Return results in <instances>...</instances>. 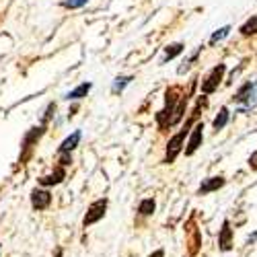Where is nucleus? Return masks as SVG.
Returning <instances> with one entry per match:
<instances>
[{
	"label": "nucleus",
	"instance_id": "7",
	"mask_svg": "<svg viewBox=\"0 0 257 257\" xmlns=\"http://www.w3.org/2000/svg\"><path fill=\"white\" fill-rule=\"evenodd\" d=\"M218 245H220L222 251L232 249V228H230L228 220L222 222V228H220V234H218Z\"/></svg>",
	"mask_w": 257,
	"mask_h": 257
},
{
	"label": "nucleus",
	"instance_id": "1",
	"mask_svg": "<svg viewBox=\"0 0 257 257\" xmlns=\"http://www.w3.org/2000/svg\"><path fill=\"white\" fill-rule=\"evenodd\" d=\"M234 101L237 103H243L241 111H249L257 105V80L255 82H245L243 87L237 91L234 95Z\"/></svg>",
	"mask_w": 257,
	"mask_h": 257
},
{
	"label": "nucleus",
	"instance_id": "11",
	"mask_svg": "<svg viewBox=\"0 0 257 257\" xmlns=\"http://www.w3.org/2000/svg\"><path fill=\"white\" fill-rule=\"evenodd\" d=\"M91 87H93V84L91 82H82V84H78V87L76 89H72L70 93H66V99L70 101H74V99H82V97H87V93L91 91Z\"/></svg>",
	"mask_w": 257,
	"mask_h": 257
},
{
	"label": "nucleus",
	"instance_id": "15",
	"mask_svg": "<svg viewBox=\"0 0 257 257\" xmlns=\"http://www.w3.org/2000/svg\"><path fill=\"white\" fill-rule=\"evenodd\" d=\"M183 52V44H173V46H169L167 50H165V56H163V62H167V60H173L175 56H179Z\"/></svg>",
	"mask_w": 257,
	"mask_h": 257
},
{
	"label": "nucleus",
	"instance_id": "20",
	"mask_svg": "<svg viewBox=\"0 0 257 257\" xmlns=\"http://www.w3.org/2000/svg\"><path fill=\"white\" fill-rule=\"evenodd\" d=\"M249 167L257 171V151H255V153H253V155L249 157Z\"/></svg>",
	"mask_w": 257,
	"mask_h": 257
},
{
	"label": "nucleus",
	"instance_id": "8",
	"mask_svg": "<svg viewBox=\"0 0 257 257\" xmlns=\"http://www.w3.org/2000/svg\"><path fill=\"white\" fill-rule=\"evenodd\" d=\"M224 183H226V181H224V177H210V179H206V181L200 185V196L210 194V191H216V189H220Z\"/></svg>",
	"mask_w": 257,
	"mask_h": 257
},
{
	"label": "nucleus",
	"instance_id": "6",
	"mask_svg": "<svg viewBox=\"0 0 257 257\" xmlns=\"http://www.w3.org/2000/svg\"><path fill=\"white\" fill-rule=\"evenodd\" d=\"M204 140V123H196L194 132L189 136V142H187V148H185V155H194L198 151L200 142Z\"/></svg>",
	"mask_w": 257,
	"mask_h": 257
},
{
	"label": "nucleus",
	"instance_id": "3",
	"mask_svg": "<svg viewBox=\"0 0 257 257\" xmlns=\"http://www.w3.org/2000/svg\"><path fill=\"white\" fill-rule=\"evenodd\" d=\"M105 210H107V200H105V198H103V200L93 202V204L89 206L87 214H84V220H82V224H84V226H91V224L99 222V220L105 216Z\"/></svg>",
	"mask_w": 257,
	"mask_h": 257
},
{
	"label": "nucleus",
	"instance_id": "22",
	"mask_svg": "<svg viewBox=\"0 0 257 257\" xmlns=\"http://www.w3.org/2000/svg\"><path fill=\"white\" fill-rule=\"evenodd\" d=\"M56 257H62V249H58V251H56Z\"/></svg>",
	"mask_w": 257,
	"mask_h": 257
},
{
	"label": "nucleus",
	"instance_id": "10",
	"mask_svg": "<svg viewBox=\"0 0 257 257\" xmlns=\"http://www.w3.org/2000/svg\"><path fill=\"white\" fill-rule=\"evenodd\" d=\"M66 177V171H64V167H58L52 175H46V177H41V185H58L62 183V179Z\"/></svg>",
	"mask_w": 257,
	"mask_h": 257
},
{
	"label": "nucleus",
	"instance_id": "9",
	"mask_svg": "<svg viewBox=\"0 0 257 257\" xmlns=\"http://www.w3.org/2000/svg\"><path fill=\"white\" fill-rule=\"evenodd\" d=\"M78 142H80V132L76 130L72 136H68L66 140L62 142V146H60V153H62V155H70V153L74 151V148L78 146Z\"/></svg>",
	"mask_w": 257,
	"mask_h": 257
},
{
	"label": "nucleus",
	"instance_id": "2",
	"mask_svg": "<svg viewBox=\"0 0 257 257\" xmlns=\"http://www.w3.org/2000/svg\"><path fill=\"white\" fill-rule=\"evenodd\" d=\"M189 125H191V121L183 127L181 132H177L173 138L169 140V144H167V157H165V163H173L175 161V157L181 153V146H183V140H185V136L189 134Z\"/></svg>",
	"mask_w": 257,
	"mask_h": 257
},
{
	"label": "nucleus",
	"instance_id": "13",
	"mask_svg": "<svg viewBox=\"0 0 257 257\" xmlns=\"http://www.w3.org/2000/svg\"><path fill=\"white\" fill-rule=\"evenodd\" d=\"M41 134H44V125L33 127V130L25 136V142H23V144H25V148H31V144H33L35 140H39V136H41Z\"/></svg>",
	"mask_w": 257,
	"mask_h": 257
},
{
	"label": "nucleus",
	"instance_id": "19",
	"mask_svg": "<svg viewBox=\"0 0 257 257\" xmlns=\"http://www.w3.org/2000/svg\"><path fill=\"white\" fill-rule=\"evenodd\" d=\"M89 3V0H64V7H66V9H80V7H84V5H87Z\"/></svg>",
	"mask_w": 257,
	"mask_h": 257
},
{
	"label": "nucleus",
	"instance_id": "14",
	"mask_svg": "<svg viewBox=\"0 0 257 257\" xmlns=\"http://www.w3.org/2000/svg\"><path fill=\"white\" fill-rule=\"evenodd\" d=\"M226 121H228V109H226V107H222V109H220V113L216 115V119H214V130H222V127L226 125Z\"/></svg>",
	"mask_w": 257,
	"mask_h": 257
},
{
	"label": "nucleus",
	"instance_id": "5",
	"mask_svg": "<svg viewBox=\"0 0 257 257\" xmlns=\"http://www.w3.org/2000/svg\"><path fill=\"white\" fill-rule=\"evenodd\" d=\"M31 204L35 210H48L52 204V194L46 189H35L31 194Z\"/></svg>",
	"mask_w": 257,
	"mask_h": 257
},
{
	"label": "nucleus",
	"instance_id": "17",
	"mask_svg": "<svg viewBox=\"0 0 257 257\" xmlns=\"http://www.w3.org/2000/svg\"><path fill=\"white\" fill-rule=\"evenodd\" d=\"M241 33L243 35H251V33H257V15H253L247 23L241 27Z\"/></svg>",
	"mask_w": 257,
	"mask_h": 257
},
{
	"label": "nucleus",
	"instance_id": "16",
	"mask_svg": "<svg viewBox=\"0 0 257 257\" xmlns=\"http://www.w3.org/2000/svg\"><path fill=\"white\" fill-rule=\"evenodd\" d=\"M130 82H132V76H117L115 82H113V87H111V91L113 93H121L125 89V84H130Z\"/></svg>",
	"mask_w": 257,
	"mask_h": 257
},
{
	"label": "nucleus",
	"instance_id": "21",
	"mask_svg": "<svg viewBox=\"0 0 257 257\" xmlns=\"http://www.w3.org/2000/svg\"><path fill=\"white\" fill-rule=\"evenodd\" d=\"M151 257H165V251H163V249H159V251H155Z\"/></svg>",
	"mask_w": 257,
	"mask_h": 257
},
{
	"label": "nucleus",
	"instance_id": "18",
	"mask_svg": "<svg viewBox=\"0 0 257 257\" xmlns=\"http://www.w3.org/2000/svg\"><path fill=\"white\" fill-rule=\"evenodd\" d=\"M228 31H230V27L226 25V27H222V29H218L216 33H214L212 37H210V44L214 46V44H216V41H220V39H224L226 35H228Z\"/></svg>",
	"mask_w": 257,
	"mask_h": 257
},
{
	"label": "nucleus",
	"instance_id": "12",
	"mask_svg": "<svg viewBox=\"0 0 257 257\" xmlns=\"http://www.w3.org/2000/svg\"><path fill=\"white\" fill-rule=\"evenodd\" d=\"M138 212L142 214V216H151V214L155 212V200H153V198L142 200L140 206H138Z\"/></svg>",
	"mask_w": 257,
	"mask_h": 257
},
{
	"label": "nucleus",
	"instance_id": "4",
	"mask_svg": "<svg viewBox=\"0 0 257 257\" xmlns=\"http://www.w3.org/2000/svg\"><path fill=\"white\" fill-rule=\"evenodd\" d=\"M224 70H226L224 64H218V66H214L212 72H210V74L206 76V80L202 82V93H212V91H216V89H218V84H220V80H222V76H224Z\"/></svg>",
	"mask_w": 257,
	"mask_h": 257
}]
</instances>
